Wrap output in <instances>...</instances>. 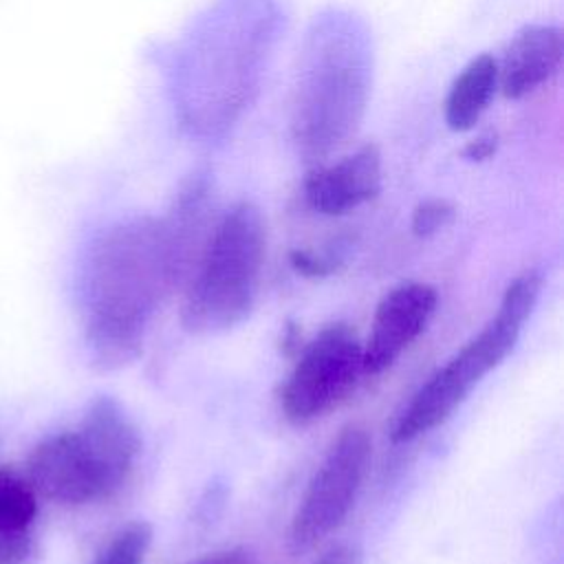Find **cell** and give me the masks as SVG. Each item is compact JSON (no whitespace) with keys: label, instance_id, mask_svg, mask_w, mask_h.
Wrapping results in <instances>:
<instances>
[{"label":"cell","instance_id":"13","mask_svg":"<svg viewBox=\"0 0 564 564\" xmlns=\"http://www.w3.org/2000/svg\"><path fill=\"white\" fill-rule=\"evenodd\" d=\"M40 496L29 476L0 465V533H35Z\"/></svg>","mask_w":564,"mask_h":564},{"label":"cell","instance_id":"6","mask_svg":"<svg viewBox=\"0 0 564 564\" xmlns=\"http://www.w3.org/2000/svg\"><path fill=\"white\" fill-rule=\"evenodd\" d=\"M540 289L542 278L538 271H524L507 286L489 324L414 392L394 423V443L412 441L445 423L482 377L502 364L513 350Z\"/></svg>","mask_w":564,"mask_h":564},{"label":"cell","instance_id":"9","mask_svg":"<svg viewBox=\"0 0 564 564\" xmlns=\"http://www.w3.org/2000/svg\"><path fill=\"white\" fill-rule=\"evenodd\" d=\"M436 302V289L425 282H403L388 291L375 311L370 335L361 344L364 375L388 370L427 328Z\"/></svg>","mask_w":564,"mask_h":564},{"label":"cell","instance_id":"11","mask_svg":"<svg viewBox=\"0 0 564 564\" xmlns=\"http://www.w3.org/2000/svg\"><path fill=\"white\" fill-rule=\"evenodd\" d=\"M562 31L549 24H531L513 35L498 66V84L505 97L520 99L549 82L562 62Z\"/></svg>","mask_w":564,"mask_h":564},{"label":"cell","instance_id":"19","mask_svg":"<svg viewBox=\"0 0 564 564\" xmlns=\"http://www.w3.org/2000/svg\"><path fill=\"white\" fill-rule=\"evenodd\" d=\"M196 564H258V560L245 549H231V551H225V553L209 555V557H205Z\"/></svg>","mask_w":564,"mask_h":564},{"label":"cell","instance_id":"14","mask_svg":"<svg viewBox=\"0 0 564 564\" xmlns=\"http://www.w3.org/2000/svg\"><path fill=\"white\" fill-rule=\"evenodd\" d=\"M152 542V527L143 520L121 527L90 564H143Z\"/></svg>","mask_w":564,"mask_h":564},{"label":"cell","instance_id":"7","mask_svg":"<svg viewBox=\"0 0 564 564\" xmlns=\"http://www.w3.org/2000/svg\"><path fill=\"white\" fill-rule=\"evenodd\" d=\"M372 441L364 425H346L315 469L291 520L289 546L306 553L337 531L348 518L368 471Z\"/></svg>","mask_w":564,"mask_h":564},{"label":"cell","instance_id":"15","mask_svg":"<svg viewBox=\"0 0 564 564\" xmlns=\"http://www.w3.org/2000/svg\"><path fill=\"white\" fill-rule=\"evenodd\" d=\"M454 218V207L447 200H425L412 214V231L421 238L436 234Z\"/></svg>","mask_w":564,"mask_h":564},{"label":"cell","instance_id":"3","mask_svg":"<svg viewBox=\"0 0 564 564\" xmlns=\"http://www.w3.org/2000/svg\"><path fill=\"white\" fill-rule=\"evenodd\" d=\"M370 86L372 48L364 22L335 9L315 18L291 97V139L304 161L326 159L357 132Z\"/></svg>","mask_w":564,"mask_h":564},{"label":"cell","instance_id":"17","mask_svg":"<svg viewBox=\"0 0 564 564\" xmlns=\"http://www.w3.org/2000/svg\"><path fill=\"white\" fill-rule=\"evenodd\" d=\"M291 264H293V269L297 273L311 275V278L328 275L337 267L335 258H328V256H322V253H313V251H293L291 253Z\"/></svg>","mask_w":564,"mask_h":564},{"label":"cell","instance_id":"10","mask_svg":"<svg viewBox=\"0 0 564 564\" xmlns=\"http://www.w3.org/2000/svg\"><path fill=\"white\" fill-rule=\"evenodd\" d=\"M381 189V154L366 143L337 163L315 167L304 181V198L324 216H341L372 200Z\"/></svg>","mask_w":564,"mask_h":564},{"label":"cell","instance_id":"2","mask_svg":"<svg viewBox=\"0 0 564 564\" xmlns=\"http://www.w3.org/2000/svg\"><path fill=\"white\" fill-rule=\"evenodd\" d=\"M271 0H220L187 37L174 99L192 134H223L258 90L273 42Z\"/></svg>","mask_w":564,"mask_h":564},{"label":"cell","instance_id":"18","mask_svg":"<svg viewBox=\"0 0 564 564\" xmlns=\"http://www.w3.org/2000/svg\"><path fill=\"white\" fill-rule=\"evenodd\" d=\"M357 562H359V555L352 546L337 544V546H330L328 551H324L313 564H357Z\"/></svg>","mask_w":564,"mask_h":564},{"label":"cell","instance_id":"1","mask_svg":"<svg viewBox=\"0 0 564 564\" xmlns=\"http://www.w3.org/2000/svg\"><path fill=\"white\" fill-rule=\"evenodd\" d=\"M205 187L192 185L170 218H132L106 229L79 275V311L88 355L112 370L141 352L161 302L192 258Z\"/></svg>","mask_w":564,"mask_h":564},{"label":"cell","instance_id":"8","mask_svg":"<svg viewBox=\"0 0 564 564\" xmlns=\"http://www.w3.org/2000/svg\"><path fill=\"white\" fill-rule=\"evenodd\" d=\"M364 375L361 341L348 324H328L300 352L282 386L284 416L306 425L337 408Z\"/></svg>","mask_w":564,"mask_h":564},{"label":"cell","instance_id":"12","mask_svg":"<svg viewBox=\"0 0 564 564\" xmlns=\"http://www.w3.org/2000/svg\"><path fill=\"white\" fill-rule=\"evenodd\" d=\"M498 86V62L491 55L474 57L454 79L445 99V121L452 130H469L487 110Z\"/></svg>","mask_w":564,"mask_h":564},{"label":"cell","instance_id":"4","mask_svg":"<svg viewBox=\"0 0 564 564\" xmlns=\"http://www.w3.org/2000/svg\"><path fill=\"white\" fill-rule=\"evenodd\" d=\"M139 447L137 427L121 405L110 397H97L75 427L33 445L24 474L40 498L62 507L95 505L123 489Z\"/></svg>","mask_w":564,"mask_h":564},{"label":"cell","instance_id":"5","mask_svg":"<svg viewBox=\"0 0 564 564\" xmlns=\"http://www.w3.org/2000/svg\"><path fill=\"white\" fill-rule=\"evenodd\" d=\"M267 251V227L253 203H238L214 225L181 306L192 333H220L253 308Z\"/></svg>","mask_w":564,"mask_h":564},{"label":"cell","instance_id":"16","mask_svg":"<svg viewBox=\"0 0 564 564\" xmlns=\"http://www.w3.org/2000/svg\"><path fill=\"white\" fill-rule=\"evenodd\" d=\"M35 557V533H0V564H33Z\"/></svg>","mask_w":564,"mask_h":564},{"label":"cell","instance_id":"20","mask_svg":"<svg viewBox=\"0 0 564 564\" xmlns=\"http://www.w3.org/2000/svg\"><path fill=\"white\" fill-rule=\"evenodd\" d=\"M491 150H494V143H491L489 139H478L476 143H471V145L467 148V154H469L471 159H485L487 154H491Z\"/></svg>","mask_w":564,"mask_h":564}]
</instances>
